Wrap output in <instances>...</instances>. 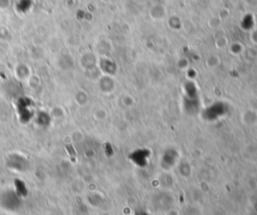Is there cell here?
Here are the masks:
<instances>
[{
	"label": "cell",
	"instance_id": "6da1fadb",
	"mask_svg": "<svg viewBox=\"0 0 257 215\" xmlns=\"http://www.w3.org/2000/svg\"><path fill=\"white\" fill-rule=\"evenodd\" d=\"M0 204L7 210H17L20 207L21 201L16 192L13 190H6L0 194Z\"/></svg>",
	"mask_w": 257,
	"mask_h": 215
},
{
	"label": "cell",
	"instance_id": "7a4b0ae2",
	"mask_svg": "<svg viewBox=\"0 0 257 215\" xmlns=\"http://www.w3.org/2000/svg\"><path fill=\"white\" fill-rule=\"evenodd\" d=\"M32 4V0H26V2H23V0H18L17 5H18V10L21 12H26L29 10L30 6Z\"/></svg>",
	"mask_w": 257,
	"mask_h": 215
},
{
	"label": "cell",
	"instance_id": "3957f363",
	"mask_svg": "<svg viewBox=\"0 0 257 215\" xmlns=\"http://www.w3.org/2000/svg\"><path fill=\"white\" fill-rule=\"evenodd\" d=\"M9 6H10V0H0V8L1 9L4 10Z\"/></svg>",
	"mask_w": 257,
	"mask_h": 215
}]
</instances>
